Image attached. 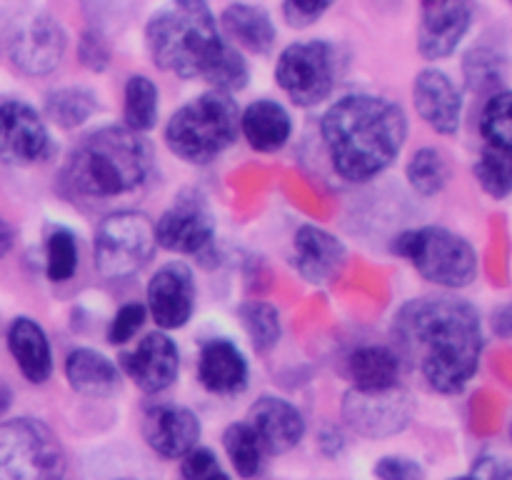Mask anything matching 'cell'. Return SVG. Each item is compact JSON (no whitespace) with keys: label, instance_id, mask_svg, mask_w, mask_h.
I'll use <instances>...</instances> for the list:
<instances>
[{"label":"cell","instance_id":"23","mask_svg":"<svg viewBox=\"0 0 512 480\" xmlns=\"http://www.w3.org/2000/svg\"><path fill=\"white\" fill-rule=\"evenodd\" d=\"M240 128L255 150L273 153V150L283 148L293 125H290V115L283 105L275 100H258L243 113Z\"/></svg>","mask_w":512,"mask_h":480},{"label":"cell","instance_id":"21","mask_svg":"<svg viewBox=\"0 0 512 480\" xmlns=\"http://www.w3.org/2000/svg\"><path fill=\"white\" fill-rule=\"evenodd\" d=\"M8 348L18 363L20 373L30 383H43L53 370V355H50L48 338L43 328L30 318H15L8 330Z\"/></svg>","mask_w":512,"mask_h":480},{"label":"cell","instance_id":"10","mask_svg":"<svg viewBox=\"0 0 512 480\" xmlns=\"http://www.w3.org/2000/svg\"><path fill=\"white\" fill-rule=\"evenodd\" d=\"M343 418L355 433L365 438H390L408 428L413 418V403L398 385L385 390L353 388L343 400Z\"/></svg>","mask_w":512,"mask_h":480},{"label":"cell","instance_id":"11","mask_svg":"<svg viewBox=\"0 0 512 480\" xmlns=\"http://www.w3.org/2000/svg\"><path fill=\"white\" fill-rule=\"evenodd\" d=\"M48 150V130L30 105L10 100L0 105V160L28 165Z\"/></svg>","mask_w":512,"mask_h":480},{"label":"cell","instance_id":"7","mask_svg":"<svg viewBox=\"0 0 512 480\" xmlns=\"http://www.w3.org/2000/svg\"><path fill=\"white\" fill-rule=\"evenodd\" d=\"M65 460L58 438L33 418L0 425V480H63Z\"/></svg>","mask_w":512,"mask_h":480},{"label":"cell","instance_id":"40","mask_svg":"<svg viewBox=\"0 0 512 480\" xmlns=\"http://www.w3.org/2000/svg\"><path fill=\"white\" fill-rule=\"evenodd\" d=\"M328 3H313V0H293V3L283 5V15L290 25L295 28H305V25L315 23L320 15L328 10Z\"/></svg>","mask_w":512,"mask_h":480},{"label":"cell","instance_id":"25","mask_svg":"<svg viewBox=\"0 0 512 480\" xmlns=\"http://www.w3.org/2000/svg\"><path fill=\"white\" fill-rule=\"evenodd\" d=\"M68 383L83 395H110L118 388V370L105 355L78 348L65 360Z\"/></svg>","mask_w":512,"mask_h":480},{"label":"cell","instance_id":"16","mask_svg":"<svg viewBox=\"0 0 512 480\" xmlns=\"http://www.w3.org/2000/svg\"><path fill=\"white\" fill-rule=\"evenodd\" d=\"M250 430L258 438L263 453L283 455L303 438L305 423L298 410L283 398H260L250 408Z\"/></svg>","mask_w":512,"mask_h":480},{"label":"cell","instance_id":"29","mask_svg":"<svg viewBox=\"0 0 512 480\" xmlns=\"http://www.w3.org/2000/svg\"><path fill=\"white\" fill-rule=\"evenodd\" d=\"M210 85H213L218 93L230 95L233 90H240L248 83V65H245L243 55L238 53V48L228 45L223 40L218 55L213 58V63L208 65L203 75Z\"/></svg>","mask_w":512,"mask_h":480},{"label":"cell","instance_id":"6","mask_svg":"<svg viewBox=\"0 0 512 480\" xmlns=\"http://www.w3.org/2000/svg\"><path fill=\"white\" fill-rule=\"evenodd\" d=\"M395 253L408 258L430 283L445 288H463L478 270L473 245L445 228L408 230L395 240Z\"/></svg>","mask_w":512,"mask_h":480},{"label":"cell","instance_id":"19","mask_svg":"<svg viewBox=\"0 0 512 480\" xmlns=\"http://www.w3.org/2000/svg\"><path fill=\"white\" fill-rule=\"evenodd\" d=\"M415 108L420 118L438 133L450 135L458 130L460 113H463V100L458 88L443 70L428 68L415 80Z\"/></svg>","mask_w":512,"mask_h":480},{"label":"cell","instance_id":"5","mask_svg":"<svg viewBox=\"0 0 512 480\" xmlns=\"http://www.w3.org/2000/svg\"><path fill=\"white\" fill-rule=\"evenodd\" d=\"M238 105L230 95L210 90L198 95L170 118L165 140L170 150L190 163H208L223 153L238 133Z\"/></svg>","mask_w":512,"mask_h":480},{"label":"cell","instance_id":"24","mask_svg":"<svg viewBox=\"0 0 512 480\" xmlns=\"http://www.w3.org/2000/svg\"><path fill=\"white\" fill-rule=\"evenodd\" d=\"M223 28L235 43L253 53H268L275 43V25L260 5H228L223 13Z\"/></svg>","mask_w":512,"mask_h":480},{"label":"cell","instance_id":"3","mask_svg":"<svg viewBox=\"0 0 512 480\" xmlns=\"http://www.w3.org/2000/svg\"><path fill=\"white\" fill-rule=\"evenodd\" d=\"M153 150L128 128L95 130L70 153L68 180L78 193L108 198L138 188L150 173Z\"/></svg>","mask_w":512,"mask_h":480},{"label":"cell","instance_id":"22","mask_svg":"<svg viewBox=\"0 0 512 480\" xmlns=\"http://www.w3.org/2000/svg\"><path fill=\"white\" fill-rule=\"evenodd\" d=\"M248 365L243 353L228 340H210L200 353V380L213 393H235L245 385Z\"/></svg>","mask_w":512,"mask_h":480},{"label":"cell","instance_id":"41","mask_svg":"<svg viewBox=\"0 0 512 480\" xmlns=\"http://www.w3.org/2000/svg\"><path fill=\"white\" fill-rule=\"evenodd\" d=\"M80 60L83 65L95 70H103L108 65V48H105V40L98 33H85L80 40Z\"/></svg>","mask_w":512,"mask_h":480},{"label":"cell","instance_id":"12","mask_svg":"<svg viewBox=\"0 0 512 480\" xmlns=\"http://www.w3.org/2000/svg\"><path fill=\"white\" fill-rule=\"evenodd\" d=\"M213 215L198 200H178L155 223V243L175 253H203L213 243Z\"/></svg>","mask_w":512,"mask_h":480},{"label":"cell","instance_id":"30","mask_svg":"<svg viewBox=\"0 0 512 480\" xmlns=\"http://www.w3.org/2000/svg\"><path fill=\"white\" fill-rule=\"evenodd\" d=\"M225 450L228 458L233 460L235 470L243 478H253L260 470V460H263V448H260L258 438L253 435L248 423H233L223 435Z\"/></svg>","mask_w":512,"mask_h":480},{"label":"cell","instance_id":"36","mask_svg":"<svg viewBox=\"0 0 512 480\" xmlns=\"http://www.w3.org/2000/svg\"><path fill=\"white\" fill-rule=\"evenodd\" d=\"M465 78H468L470 88L480 90L485 85H493L503 80V58L485 50H475L465 60Z\"/></svg>","mask_w":512,"mask_h":480},{"label":"cell","instance_id":"13","mask_svg":"<svg viewBox=\"0 0 512 480\" xmlns=\"http://www.w3.org/2000/svg\"><path fill=\"white\" fill-rule=\"evenodd\" d=\"M65 53V33L58 20L38 15L10 43V58L23 73L48 75L60 65Z\"/></svg>","mask_w":512,"mask_h":480},{"label":"cell","instance_id":"35","mask_svg":"<svg viewBox=\"0 0 512 480\" xmlns=\"http://www.w3.org/2000/svg\"><path fill=\"white\" fill-rule=\"evenodd\" d=\"M480 185L488 190L493 198H505L510 193V150L500 148H485L480 155V163L475 168Z\"/></svg>","mask_w":512,"mask_h":480},{"label":"cell","instance_id":"42","mask_svg":"<svg viewBox=\"0 0 512 480\" xmlns=\"http://www.w3.org/2000/svg\"><path fill=\"white\" fill-rule=\"evenodd\" d=\"M473 480H512L510 465L505 458H480L475 465Z\"/></svg>","mask_w":512,"mask_h":480},{"label":"cell","instance_id":"2","mask_svg":"<svg viewBox=\"0 0 512 480\" xmlns=\"http://www.w3.org/2000/svg\"><path fill=\"white\" fill-rule=\"evenodd\" d=\"M408 120L400 105L378 95H348L323 118V138L335 170L363 183L383 173L405 143Z\"/></svg>","mask_w":512,"mask_h":480},{"label":"cell","instance_id":"44","mask_svg":"<svg viewBox=\"0 0 512 480\" xmlns=\"http://www.w3.org/2000/svg\"><path fill=\"white\" fill-rule=\"evenodd\" d=\"M8 390H5V385H0V413H3L5 410V405H8Z\"/></svg>","mask_w":512,"mask_h":480},{"label":"cell","instance_id":"43","mask_svg":"<svg viewBox=\"0 0 512 480\" xmlns=\"http://www.w3.org/2000/svg\"><path fill=\"white\" fill-rule=\"evenodd\" d=\"M10 248H13V230L8 228V223L0 220V258H3Z\"/></svg>","mask_w":512,"mask_h":480},{"label":"cell","instance_id":"1","mask_svg":"<svg viewBox=\"0 0 512 480\" xmlns=\"http://www.w3.org/2000/svg\"><path fill=\"white\" fill-rule=\"evenodd\" d=\"M395 340L408 363L438 393H460L483 353L478 313L465 300L418 298L400 308Z\"/></svg>","mask_w":512,"mask_h":480},{"label":"cell","instance_id":"8","mask_svg":"<svg viewBox=\"0 0 512 480\" xmlns=\"http://www.w3.org/2000/svg\"><path fill=\"white\" fill-rule=\"evenodd\" d=\"M155 250L153 223L143 213H113L95 235V265L108 280H123L148 265Z\"/></svg>","mask_w":512,"mask_h":480},{"label":"cell","instance_id":"27","mask_svg":"<svg viewBox=\"0 0 512 480\" xmlns=\"http://www.w3.org/2000/svg\"><path fill=\"white\" fill-rule=\"evenodd\" d=\"M158 118V88L145 75H133L125 85V123L133 133H145Z\"/></svg>","mask_w":512,"mask_h":480},{"label":"cell","instance_id":"32","mask_svg":"<svg viewBox=\"0 0 512 480\" xmlns=\"http://www.w3.org/2000/svg\"><path fill=\"white\" fill-rule=\"evenodd\" d=\"M78 270V243L75 235L68 230L58 228L50 233L48 243H45V273L53 283H63L70 280Z\"/></svg>","mask_w":512,"mask_h":480},{"label":"cell","instance_id":"37","mask_svg":"<svg viewBox=\"0 0 512 480\" xmlns=\"http://www.w3.org/2000/svg\"><path fill=\"white\" fill-rule=\"evenodd\" d=\"M180 473L185 480H230L208 448H193L188 455H183Z\"/></svg>","mask_w":512,"mask_h":480},{"label":"cell","instance_id":"26","mask_svg":"<svg viewBox=\"0 0 512 480\" xmlns=\"http://www.w3.org/2000/svg\"><path fill=\"white\" fill-rule=\"evenodd\" d=\"M348 370L358 390H385L398 383L400 358L380 345H365L350 355Z\"/></svg>","mask_w":512,"mask_h":480},{"label":"cell","instance_id":"33","mask_svg":"<svg viewBox=\"0 0 512 480\" xmlns=\"http://www.w3.org/2000/svg\"><path fill=\"white\" fill-rule=\"evenodd\" d=\"M480 133L488 140L490 148L510 150L512 145V123H510V93H495L485 103L483 115H480Z\"/></svg>","mask_w":512,"mask_h":480},{"label":"cell","instance_id":"38","mask_svg":"<svg viewBox=\"0 0 512 480\" xmlns=\"http://www.w3.org/2000/svg\"><path fill=\"white\" fill-rule=\"evenodd\" d=\"M143 320H145L143 305H138V303L123 305V308L118 310V315L113 318V325H110V330H108V340L110 343H118V345L128 343V340L140 330Z\"/></svg>","mask_w":512,"mask_h":480},{"label":"cell","instance_id":"31","mask_svg":"<svg viewBox=\"0 0 512 480\" xmlns=\"http://www.w3.org/2000/svg\"><path fill=\"white\" fill-rule=\"evenodd\" d=\"M45 110L63 128H75L90 118L95 110V98L83 88H63L48 95Z\"/></svg>","mask_w":512,"mask_h":480},{"label":"cell","instance_id":"4","mask_svg":"<svg viewBox=\"0 0 512 480\" xmlns=\"http://www.w3.org/2000/svg\"><path fill=\"white\" fill-rule=\"evenodd\" d=\"M145 45L158 68L183 78L205 75L223 38L205 3H175L153 15L145 28Z\"/></svg>","mask_w":512,"mask_h":480},{"label":"cell","instance_id":"28","mask_svg":"<svg viewBox=\"0 0 512 480\" xmlns=\"http://www.w3.org/2000/svg\"><path fill=\"white\" fill-rule=\"evenodd\" d=\"M448 175V160L435 148H420L408 165L410 185L423 195L440 193L445 188V183H448Z\"/></svg>","mask_w":512,"mask_h":480},{"label":"cell","instance_id":"39","mask_svg":"<svg viewBox=\"0 0 512 480\" xmlns=\"http://www.w3.org/2000/svg\"><path fill=\"white\" fill-rule=\"evenodd\" d=\"M378 480H423V468L418 460L403 458V455H388L375 465Z\"/></svg>","mask_w":512,"mask_h":480},{"label":"cell","instance_id":"45","mask_svg":"<svg viewBox=\"0 0 512 480\" xmlns=\"http://www.w3.org/2000/svg\"><path fill=\"white\" fill-rule=\"evenodd\" d=\"M453 480H473V478H470V475H468V478H453Z\"/></svg>","mask_w":512,"mask_h":480},{"label":"cell","instance_id":"9","mask_svg":"<svg viewBox=\"0 0 512 480\" xmlns=\"http://www.w3.org/2000/svg\"><path fill=\"white\" fill-rule=\"evenodd\" d=\"M275 75L293 103H320L335 85V50L323 40L293 43L280 55Z\"/></svg>","mask_w":512,"mask_h":480},{"label":"cell","instance_id":"17","mask_svg":"<svg viewBox=\"0 0 512 480\" xmlns=\"http://www.w3.org/2000/svg\"><path fill=\"white\" fill-rule=\"evenodd\" d=\"M143 435L150 448L163 458H183L200 438V423L188 408L155 405L143 420Z\"/></svg>","mask_w":512,"mask_h":480},{"label":"cell","instance_id":"14","mask_svg":"<svg viewBox=\"0 0 512 480\" xmlns=\"http://www.w3.org/2000/svg\"><path fill=\"white\" fill-rule=\"evenodd\" d=\"M193 275L185 265L168 263L153 275L148 285V305L160 328H180L193 313Z\"/></svg>","mask_w":512,"mask_h":480},{"label":"cell","instance_id":"20","mask_svg":"<svg viewBox=\"0 0 512 480\" xmlns=\"http://www.w3.org/2000/svg\"><path fill=\"white\" fill-rule=\"evenodd\" d=\"M345 263V248L335 235L315 225H303L295 235V265L313 283H328Z\"/></svg>","mask_w":512,"mask_h":480},{"label":"cell","instance_id":"34","mask_svg":"<svg viewBox=\"0 0 512 480\" xmlns=\"http://www.w3.org/2000/svg\"><path fill=\"white\" fill-rule=\"evenodd\" d=\"M240 318H243L245 333L253 340V345L258 350H270L275 348V343L280 340V315L273 305L268 303H250L240 310Z\"/></svg>","mask_w":512,"mask_h":480},{"label":"cell","instance_id":"15","mask_svg":"<svg viewBox=\"0 0 512 480\" xmlns=\"http://www.w3.org/2000/svg\"><path fill=\"white\" fill-rule=\"evenodd\" d=\"M123 368L145 393H160L178 378V348L163 333L145 335L133 353L123 355Z\"/></svg>","mask_w":512,"mask_h":480},{"label":"cell","instance_id":"18","mask_svg":"<svg viewBox=\"0 0 512 480\" xmlns=\"http://www.w3.org/2000/svg\"><path fill=\"white\" fill-rule=\"evenodd\" d=\"M470 28L465 3H425L420 13L418 48L428 60L448 58Z\"/></svg>","mask_w":512,"mask_h":480}]
</instances>
